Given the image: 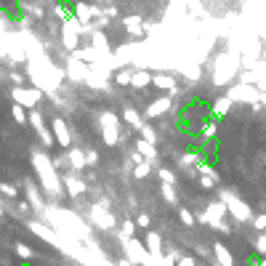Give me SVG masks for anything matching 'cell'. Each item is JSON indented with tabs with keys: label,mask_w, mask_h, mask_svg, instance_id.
<instances>
[{
	"label": "cell",
	"mask_w": 266,
	"mask_h": 266,
	"mask_svg": "<svg viewBox=\"0 0 266 266\" xmlns=\"http://www.w3.org/2000/svg\"><path fill=\"white\" fill-rule=\"evenodd\" d=\"M178 218H181V221H184V224H189V226L194 224V216H192V213H189V210H186V208H181V210H178Z\"/></svg>",
	"instance_id": "obj_19"
},
{
	"label": "cell",
	"mask_w": 266,
	"mask_h": 266,
	"mask_svg": "<svg viewBox=\"0 0 266 266\" xmlns=\"http://www.w3.org/2000/svg\"><path fill=\"white\" fill-rule=\"evenodd\" d=\"M152 85H157L160 91H173L176 88V80H173V77H168V75H154V83Z\"/></svg>",
	"instance_id": "obj_8"
},
{
	"label": "cell",
	"mask_w": 266,
	"mask_h": 266,
	"mask_svg": "<svg viewBox=\"0 0 266 266\" xmlns=\"http://www.w3.org/2000/svg\"><path fill=\"white\" fill-rule=\"evenodd\" d=\"M16 253H19V255H22V258H24V261H30V258H32V250H30V247H27V245H22V242H19V245H16Z\"/></svg>",
	"instance_id": "obj_18"
},
{
	"label": "cell",
	"mask_w": 266,
	"mask_h": 266,
	"mask_svg": "<svg viewBox=\"0 0 266 266\" xmlns=\"http://www.w3.org/2000/svg\"><path fill=\"white\" fill-rule=\"evenodd\" d=\"M11 115H14V120H16V123H19V125H27V112H24V107L22 104H14L11 107Z\"/></svg>",
	"instance_id": "obj_12"
},
{
	"label": "cell",
	"mask_w": 266,
	"mask_h": 266,
	"mask_svg": "<svg viewBox=\"0 0 266 266\" xmlns=\"http://www.w3.org/2000/svg\"><path fill=\"white\" fill-rule=\"evenodd\" d=\"M216 253H218V261H221V266H234V258L229 255V250L221 242H216Z\"/></svg>",
	"instance_id": "obj_10"
},
{
	"label": "cell",
	"mask_w": 266,
	"mask_h": 266,
	"mask_svg": "<svg viewBox=\"0 0 266 266\" xmlns=\"http://www.w3.org/2000/svg\"><path fill=\"white\" fill-rule=\"evenodd\" d=\"M144 245H147V247H149V250H152L154 255L160 253V237H157V234H152V231H149L147 237H144Z\"/></svg>",
	"instance_id": "obj_13"
},
{
	"label": "cell",
	"mask_w": 266,
	"mask_h": 266,
	"mask_svg": "<svg viewBox=\"0 0 266 266\" xmlns=\"http://www.w3.org/2000/svg\"><path fill=\"white\" fill-rule=\"evenodd\" d=\"M255 226H258V229H266V216H258V218H255Z\"/></svg>",
	"instance_id": "obj_25"
},
{
	"label": "cell",
	"mask_w": 266,
	"mask_h": 266,
	"mask_svg": "<svg viewBox=\"0 0 266 266\" xmlns=\"http://www.w3.org/2000/svg\"><path fill=\"white\" fill-rule=\"evenodd\" d=\"M131 80H133V72H131V70H117V72H115V83H117V85H128Z\"/></svg>",
	"instance_id": "obj_14"
},
{
	"label": "cell",
	"mask_w": 266,
	"mask_h": 266,
	"mask_svg": "<svg viewBox=\"0 0 266 266\" xmlns=\"http://www.w3.org/2000/svg\"><path fill=\"white\" fill-rule=\"evenodd\" d=\"M144 176H149V165H147V162H141V165L136 168V178H144Z\"/></svg>",
	"instance_id": "obj_20"
},
{
	"label": "cell",
	"mask_w": 266,
	"mask_h": 266,
	"mask_svg": "<svg viewBox=\"0 0 266 266\" xmlns=\"http://www.w3.org/2000/svg\"><path fill=\"white\" fill-rule=\"evenodd\" d=\"M258 266H266V258H263V261H261V263H258Z\"/></svg>",
	"instance_id": "obj_26"
},
{
	"label": "cell",
	"mask_w": 266,
	"mask_h": 266,
	"mask_svg": "<svg viewBox=\"0 0 266 266\" xmlns=\"http://www.w3.org/2000/svg\"><path fill=\"white\" fill-rule=\"evenodd\" d=\"M64 184H67V186H70V189H72L70 194H80V192H83V184H80V181H75V178H67Z\"/></svg>",
	"instance_id": "obj_17"
},
{
	"label": "cell",
	"mask_w": 266,
	"mask_h": 266,
	"mask_svg": "<svg viewBox=\"0 0 266 266\" xmlns=\"http://www.w3.org/2000/svg\"><path fill=\"white\" fill-rule=\"evenodd\" d=\"M0 194H3V197H8V200H14V197L19 194V192H16L11 184H0Z\"/></svg>",
	"instance_id": "obj_16"
},
{
	"label": "cell",
	"mask_w": 266,
	"mask_h": 266,
	"mask_svg": "<svg viewBox=\"0 0 266 266\" xmlns=\"http://www.w3.org/2000/svg\"><path fill=\"white\" fill-rule=\"evenodd\" d=\"M149 221H152V218H149V213H141V216H139V218H136V224H139V226H144V229H147V226H149Z\"/></svg>",
	"instance_id": "obj_21"
},
{
	"label": "cell",
	"mask_w": 266,
	"mask_h": 266,
	"mask_svg": "<svg viewBox=\"0 0 266 266\" xmlns=\"http://www.w3.org/2000/svg\"><path fill=\"white\" fill-rule=\"evenodd\" d=\"M14 96L22 101V107H35L40 99V91H24V85H22V88L14 91Z\"/></svg>",
	"instance_id": "obj_2"
},
{
	"label": "cell",
	"mask_w": 266,
	"mask_h": 266,
	"mask_svg": "<svg viewBox=\"0 0 266 266\" xmlns=\"http://www.w3.org/2000/svg\"><path fill=\"white\" fill-rule=\"evenodd\" d=\"M30 123H32V125H35V131H38V136H40V139H43V141H46V144H48V147H54V144H56V141H54V136H51V131H48V128H46V125H43V120H40V115H38V112H32V117H30Z\"/></svg>",
	"instance_id": "obj_1"
},
{
	"label": "cell",
	"mask_w": 266,
	"mask_h": 266,
	"mask_svg": "<svg viewBox=\"0 0 266 266\" xmlns=\"http://www.w3.org/2000/svg\"><path fill=\"white\" fill-rule=\"evenodd\" d=\"M123 27L131 32V35H136V38L141 35V19L139 16H128V19H123Z\"/></svg>",
	"instance_id": "obj_7"
},
{
	"label": "cell",
	"mask_w": 266,
	"mask_h": 266,
	"mask_svg": "<svg viewBox=\"0 0 266 266\" xmlns=\"http://www.w3.org/2000/svg\"><path fill=\"white\" fill-rule=\"evenodd\" d=\"M123 117H125V123H131L133 128H139V131H141V128H144V123H141V117H139V112H133V109H131V107H128V109H125V112H123Z\"/></svg>",
	"instance_id": "obj_11"
},
{
	"label": "cell",
	"mask_w": 266,
	"mask_h": 266,
	"mask_svg": "<svg viewBox=\"0 0 266 266\" xmlns=\"http://www.w3.org/2000/svg\"><path fill=\"white\" fill-rule=\"evenodd\" d=\"M178 266H197V263L189 258V255H184V258H178Z\"/></svg>",
	"instance_id": "obj_24"
},
{
	"label": "cell",
	"mask_w": 266,
	"mask_h": 266,
	"mask_svg": "<svg viewBox=\"0 0 266 266\" xmlns=\"http://www.w3.org/2000/svg\"><path fill=\"white\" fill-rule=\"evenodd\" d=\"M64 40L70 48H77V40H80V27L75 24H64Z\"/></svg>",
	"instance_id": "obj_5"
},
{
	"label": "cell",
	"mask_w": 266,
	"mask_h": 266,
	"mask_svg": "<svg viewBox=\"0 0 266 266\" xmlns=\"http://www.w3.org/2000/svg\"><path fill=\"white\" fill-rule=\"evenodd\" d=\"M160 178H162V181L168 184V181H173V173H170V170H165V168H162V170H160Z\"/></svg>",
	"instance_id": "obj_22"
},
{
	"label": "cell",
	"mask_w": 266,
	"mask_h": 266,
	"mask_svg": "<svg viewBox=\"0 0 266 266\" xmlns=\"http://www.w3.org/2000/svg\"><path fill=\"white\" fill-rule=\"evenodd\" d=\"M152 83H154V75H149V72H133V80H131L133 88H147V85H152Z\"/></svg>",
	"instance_id": "obj_6"
},
{
	"label": "cell",
	"mask_w": 266,
	"mask_h": 266,
	"mask_svg": "<svg viewBox=\"0 0 266 266\" xmlns=\"http://www.w3.org/2000/svg\"><path fill=\"white\" fill-rule=\"evenodd\" d=\"M170 109V99H157V101H152V104L147 107V117H160V115H165Z\"/></svg>",
	"instance_id": "obj_3"
},
{
	"label": "cell",
	"mask_w": 266,
	"mask_h": 266,
	"mask_svg": "<svg viewBox=\"0 0 266 266\" xmlns=\"http://www.w3.org/2000/svg\"><path fill=\"white\" fill-rule=\"evenodd\" d=\"M133 224H131V221H125V224H123V231H125V237H133Z\"/></svg>",
	"instance_id": "obj_23"
},
{
	"label": "cell",
	"mask_w": 266,
	"mask_h": 266,
	"mask_svg": "<svg viewBox=\"0 0 266 266\" xmlns=\"http://www.w3.org/2000/svg\"><path fill=\"white\" fill-rule=\"evenodd\" d=\"M54 133H56V141L62 144L64 149L70 147V131H67L64 120H54Z\"/></svg>",
	"instance_id": "obj_4"
},
{
	"label": "cell",
	"mask_w": 266,
	"mask_h": 266,
	"mask_svg": "<svg viewBox=\"0 0 266 266\" xmlns=\"http://www.w3.org/2000/svg\"><path fill=\"white\" fill-rule=\"evenodd\" d=\"M229 210L234 213L237 218H242V221H245L247 216H250V210H247V208H245V205L239 202V200H229Z\"/></svg>",
	"instance_id": "obj_9"
},
{
	"label": "cell",
	"mask_w": 266,
	"mask_h": 266,
	"mask_svg": "<svg viewBox=\"0 0 266 266\" xmlns=\"http://www.w3.org/2000/svg\"><path fill=\"white\" fill-rule=\"evenodd\" d=\"M70 160H72V165H75L77 170L85 165V154H83L80 149H70Z\"/></svg>",
	"instance_id": "obj_15"
}]
</instances>
